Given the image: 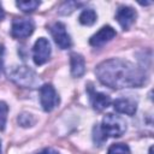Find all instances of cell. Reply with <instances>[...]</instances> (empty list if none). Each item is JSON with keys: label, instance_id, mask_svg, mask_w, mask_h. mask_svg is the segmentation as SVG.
<instances>
[{"label": "cell", "instance_id": "7402d4cb", "mask_svg": "<svg viewBox=\"0 0 154 154\" xmlns=\"http://www.w3.org/2000/svg\"><path fill=\"white\" fill-rule=\"evenodd\" d=\"M0 154H1V142H0Z\"/></svg>", "mask_w": 154, "mask_h": 154}, {"label": "cell", "instance_id": "6da1fadb", "mask_svg": "<svg viewBox=\"0 0 154 154\" xmlns=\"http://www.w3.org/2000/svg\"><path fill=\"white\" fill-rule=\"evenodd\" d=\"M95 73L103 85L112 89L141 87L147 81V76L142 69L118 58L100 63L95 69Z\"/></svg>", "mask_w": 154, "mask_h": 154}, {"label": "cell", "instance_id": "7a4b0ae2", "mask_svg": "<svg viewBox=\"0 0 154 154\" xmlns=\"http://www.w3.org/2000/svg\"><path fill=\"white\" fill-rule=\"evenodd\" d=\"M8 79L22 88L34 89L37 88L40 84V79L34 70L25 65H16L12 66L7 72Z\"/></svg>", "mask_w": 154, "mask_h": 154}, {"label": "cell", "instance_id": "52a82bcc", "mask_svg": "<svg viewBox=\"0 0 154 154\" xmlns=\"http://www.w3.org/2000/svg\"><path fill=\"white\" fill-rule=\"evenodd\" d=\"M52 53L51 43L46 37H40L36 40L32 47V59L36 65H43L48 61Z\"/></svg>", "mask_w": 154, "mask_h": 154}, {"label": "cell", "instance_id": "ac0fdd59", "mask_svg": "<svg viewBox=\"0 0 154 154\" xmlns=\"http://www.w3.org/2000/svg\"><path fill=\"white\" fill-rule=\"evenodd\" d=\"M105 140H107V137L103 135V132L101 131L100 126H95V128H94V142H95L97 146H101Z\"/></svg>", "mask_w": 154, "mask_h": 154}, {"label": "cell", "instance_id": "d6986e66", "mask_svg": "<svg viewBox=\"0 0 154 154\" xmlns=\"http://www.w3.org/2000/svg\"><path fill=\"white\" fill-rule=\"evenodd\" d=\"M4 69V46L0 45V73Z\"/></svg>", "mask_w": 154, "mask_h": 154}, {"label": "cell", "instance_id": "8fae6325", "mask_svg": "<svg viewBox=\"0 0 154 154\" xmlns=\"http://www.w3.org/2000/svg\"><path fill=\"white\" fill-rule=\"evenodd\" d=\"M89 96H90V102H91L93 108L95 111H97V112L107 108L109 106V103H111V97L108 95L103 94V93L90 90Z\"/></svg>", "mask_w": 154, "mask_h": 154}, {"label": "cell", "instance_id": "5bb4252c", "mask_svg": "<svg viewBox=\"0 0 154 154\" xmlns=\"http://www.w3.org/2000/svg\"><path fill=\"white\" fill-rule=\"evenodd\" d=\"M17 7L20 8L23 12H32L35 11L40 5L41 2L40 1H35V0H25V1H17L16 2Z\"/></svg>", "mask_w": 154, "mask_h": 154}, {"label": "cell", "instance_id": "4fadbf2b", "mask_svg": "<svg viewBox=\"0 0 154 154\" xmlns=\"http://www.w3.org/2000/svg\"><path fill=\"white\" fill-rule=\"evenodd\" d=\"M96 19H97V14L93 8H84L78 17L79 23L82 25H88V26L93 25L96 22Z\"/></svg>", "mask_w": 154, "mask_h": 154}, {"label": "cell", "instance_id": "8992f818", "mask_svg": "<svg viewBox=\"0 0 154 154\" xmlns=\"http://www.w3.org/2000/svg\"><path fill=\"white\" fill-rule=\"evenodd\" d=\"M49 31L60 49H67L72 46V40L66 31V26L61 22H55L49 26Z\"/></svg>", "mask_w": 154, "mask_h": 154}, {"label": "cell", "instance_id": "9a60e30c", "mask_svg": "<svg viewBox=\"0 0 154 154\" xmlns=\"http://www.w3.org/2000/svg\"><path fill=\"white\" fill-rule=\"evenodd\" d=\"M107 154H131V150L125 143H114L108 148Z\"/></svg>", "mask_w": 154, "mask_h": 154}, {"label": "cell", "instance_id": "44dd1931", "mask_svg": "<svg viewBox=\"0 0 154 154\" xmlns=\"http://www.w3.org/2000/svg\"><path fill=\"white\" fill-rule=\"evenodd\" d=\"M4 17H5V11H4V8H2V6H1V4H0V20H1Z\"/></svg>", "mask_w": 154, "mask_h": 154}, {"label": "cell", "instance_id": "2e32d148", "mask_svg": "<svg viewBox=\"0 0 154 154\" xmlns=\"http://www.w3.org/2000/svg\"><path fill=\"white\" fill-rule=\"evenodd\" d=\"M17 120H18L19 125L23 128H29V126H32L35 124V118L29 113H20L18 116Z\"/></svg>", "mask_w": 154, "mask_h": 154}, {"label": "cell", "instance_id": "277c9868", "mask_svg": "<svg viewBox=\"0 0 154 154\" xmlns=\"http://www.w3.org/2000/svg\"><path fill=\"white\" fill-rule=\"evenodd\" d=\"M40 102L46 112L53 111L59 105V95L57 94L52 84H43L42 87H40Z\"/></svg>", "mask_w": 154, "mask_h": 154}, {"label": "cell", "instance_id": "9c48e42d", "mask_svg": "<svg viewBox=\"0 0 154 154\" xmlns=\"http://www.w3.org/2000/svg\"><path fill=\"white\" fill-rule=\"evenodd\" d=\"M116 35H117V32L111 25H105L90 37L89 43L93 47L97 48V47H101V46L106 45L107 42H109L112 38H114Z\"/></svg>", "mask_w": 154, "mask_h": 154}, {"label": "cell", "instance_id": "ba28073f", "mask_svg": "<svg viewBox=\"0 0 154 154\" xmlns=\"http://www.w3.org/2000/svg\"><path fill=\"white\" fill-rule=\"evenodd\" d=\"M136 17H137L136 11L132 7L125 6V5L119 6L116 12V19L124 30H128L135 23Z\"/></svg>", "mask_w": 154, "mask_h": 154}, {"label": "cell", "instance_id": "e0dca14e", "mask_svg": "<svg viewBox=\"0 0 154 154\" xmlns=\"http://www.w3.org/2000/svg\"><path fill=\"white\" fill-rule=\"evenodd\" d=\"M7 113H8L7 103L4 101H0V131L5 130L6 120H7Z\"/></svg>", "mask_w": 154, "mask_h": 154}, {"label": "cell", "instance_id": "7c38bea8", "mask_svg": "<svg viewBox=\"0 0 154 154\" xmlns=\"http://www.w3.org/2000/svg\"><path fill=\"white\" fill-rule=\"evenodd\" d=\"M70 66H71V73L73 77H82L85 72V60L78 53H71Z\"/></svg>", "mask_w": 154, "mask_h": 154}, {"label": "cell", "instance_id": "ffe728a7", "mask_svg": "<svg viewBox=\"0 0 154 154\" xmlns=\"http://www.w3.org/2000/svg\"><path fill=\"white\" fill-rule=\"evenodd\" d=\"M37 154H59V153L57 150H54L53 148H45L42 152H40Z\"/></svg>", "mask_w": 154, "mask_h": 154}, {"label": "cell", "instance_id": "30bf717a", "mask_svg": "<svg viewBox=\"0 0 154 154\" xmlns=\"http://www.w3.org/2000/svg\"><path fill=\"white\" fill-rule=\"evenodd\" d=\"M113 107L119 113L134 116L137 111V102L129 97H119L113 101Z\"/></svg>", "mask_w": 154, "mask_h": 154}, {"label": "cell", "instance_id": "5b68a950", "mask_svg": "<svg viewBox=\"0 0 154 154\" xmlns=\"http://www.w3.org/2000/svg\"><path fill=\"white\" fill-rule=\"evenodd\" d=\"M35 29V23L29 18H16L12 20L11 25V35L14 38L22 40L29 37Z\"/></svg>", "mask_w": 154, "mask_h": 154}, {"label": "cell", "instance_id": "3957f363", "mask_svg": "<svg viewBox=\"0 0 154 154\" xmlns=\"http://www.w3.org/2000/svg\"><path fill=\"white\" fill-rule=\"evenodd\" d=\"M100 129L106 137H120L126 131V123L120 116L107 113L102 119Z\"/></svg>", "mask_w": 154, "mask_h": 154}]
</instances>
